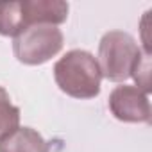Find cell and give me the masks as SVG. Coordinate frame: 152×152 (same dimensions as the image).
<instances>
[{"mask_svg": "<svg viewBox=\"0 0 152 152\" xmlns=\"http://www.w3.org/2000/svg\"><path fill=\"white\" fill-rule=\"evenodd\" d=\"M54 81L57 88L68 97L90 100L100 93L102 72L97 57L91 52L73 48L56 61Z\"/></svg>", "mask_w": 152, "mask_h": 152, "instance_id": "6da1fadb", "label": "cell"}, {"mask_svg": "<svg viewBox=\"0 0 152 152\" xmlns=\"http://www.w3.org/2000/svg\"><path fill=\"white\" fill-rule=\"evenodd\" d=\"M143 56L145 54L141 52L140 45L129 32L109 31L99 43L97 63L104 79L111 83H124L132 75Z\"/></svg>", "mask_w": 152, "mask_h": 152, "instance_id": "7a4b0ae2", "label": "cell"}, {"mask_svg": "<svg viewBox=\"0 0 152 152\" xmlns=\"http://www.w3.org/2000/svg\"><path fill=\"white\" fill-rule=\"evenodd\" d=\"M64 43V36L56 25H32L13 39L15 57L27 66L45 64L56 57Z\"/></svg>", "mask_w": 152, "mask_h": 152, "instance_id": "3957f363", "label": "cell"}, {"mask_svg": "<svg viewBox=\"0 0 152 152\" xmlns=\"http://www.w3.org/2000/svg\"><path fill=\"white\" fill-rule=\"evenodd\" d=\"M111 115L125 124H150V100L145 91L132 84L116 86L107 99Z\"/></svg>", "mask_w": 152, "mask_h": 152, "instance_id": "277c9868", "label": "cell"}, {"mask_svg": "<svg viewBox=\"0 0 152 152\" xmlns=\"http://www.w3.org/2000/svg\"><path fill=\"white\" fill-rule=\"evenodd\" d=\"M27 29L32 25H61L68 18V4L63 0H22Z\"/></svg>", "mask_w": 152, "mask_h": 152, "instance_id": "5b68a950", "label": "cell"}, {"mask_svg": "<svg viewBox=\"0 0 152 152\" xmlns=\"http://www.w3.org/2000/svg\"><path fill=\"white\" fill-rule=\"evenodd\" d=\"M0 152H50V145L36 129L18 127L0 140Z\"/></svg>", "mask_w": 152, "mask_h": 152, "instance_id": "8992f818", "label": "cell"}, {"mask_svg": "<svg viewBox=\"0 0 152 152\" xmlns=\"http://www.w3.org/2000/svg\"><path fill=\"white\" fill-rule=\"evenodd\" d=\"M27 29L23 4L20 2H0V36L16 38Z\"/></svg>", "mask_w": 152, "mask_h": 152, "instance_id": "52a82bcc", "label": "cell"}, {"mask_svg": "<svg viewBox=\"0 0 152 152\" xmlns=\"http://www.w3.org/2000/svg\"><path fill=\"white\" fill-rule=\"evenodd\" d=\"M20 127V109L11 104L9 93L0 86V140Z\"/></svg>", "mask_w": 152, "mask_h": 152, "instance_id": "ba28073f", "label": "cell"}]
</instances>
